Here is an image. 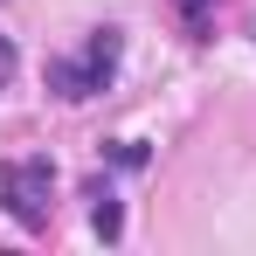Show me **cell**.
<instances>
[{
	"label": "cell",
	"mask_w": 256,
	"mask_h": 256,
	"mask_svg": "<svg viewBox=\"0 0 256 256\" xmlns=\"http://www.w3.org/2000/svg\"><path fill=\"white\" fill-rule=\"evenodd\" d=\"M7 76H14V48L0 42V84H7Z\"/></svg>",
	"instance_id": "277c9868"
},
{
	"label": "cell",
	"mask_w": 256,
	"mask_h": 256,
	"mask_svg": "<svg viewBox=\"0 0 256 256\" xmlns=\"http://www.w3.org/2000/svg\"><path fill=\"white\" fill-rule=\"evenodd\" d=\"M0 201L21 228H42L48 208H56V166L48 160H7L0 166Z\"/></svg>",
	"instance_id": "6da1fadb"
},
{
	"label": "cell",
	"mask_w": 256,
	"mask_h": 256,
	"mask_svg": "<svg viewBox=\"0 0 256 256\" xmlns=\"http://www.w3.org/2000/svg\"><path fill=\"white\" fill-rule=\"evenodd\" d=\"M180 7H187V28H201V21H208V14H201V0H180Z\"/></svg>",
	"instance_id": "3957f363"
},
{
	"label": "cell",
	"mask_w": 256,
	"mask_h": 256,
	"mask_svg": "<svg viewBox=\"0 0 256 256\" xmlns=\"http://www.w3.org/2000/svg\"><path fill=\"white\" fill-rule=\"evenodd\" d=\"M111 70H118V35H111V28H97V35H90L76 56H62V62L48 70V90L76 104V97H90V90H104V84H111Z\"/></svg>",
	"instance_id": "7a4b0ae2"
}]
</instances>
